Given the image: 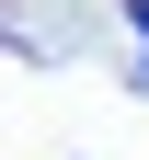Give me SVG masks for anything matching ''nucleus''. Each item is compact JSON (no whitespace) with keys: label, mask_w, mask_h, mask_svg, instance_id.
I'll use <instances>...</instances> for the list:
<instances>
[{"label":"nucleus","mask_w":149,"mask_h":160,"mask_svg":"<svg viewBox=\"0 0 149 160\" xmlns=\"http://www.w3.org/2000/svg\"><path fill=\"white\" fill-rule=\"evenodd\" d=\"M126 23H138V46H149V0H126Z\"/></svg>","instance_id":"f257e3e1"},{"label":"nucleus","mask_w":149,"mask_h":160,"mask_svg":"<svg viewBox=\"0 0 149 160\" xmlns=\"http://www.w3.org/2000/svg\"><path fill=\"white\" fill-rule=\"evenodd\" d=\"M138 80H149V69H138Z\"/></svg>","instance_id":"f03ea898"}]
</instances>
